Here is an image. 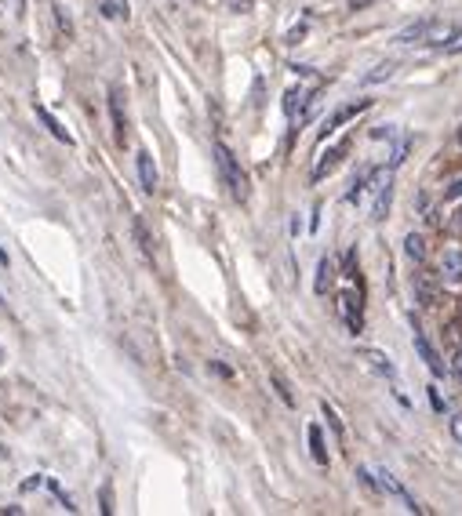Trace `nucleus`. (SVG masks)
<instances>
[{
  "instance_id": "4",
  "label": "nucleus",
  "mask_w": 462,
  "mask_h": 516,
  "mask_svg": "<svg viewBox=\"0 0 462 516\" xmlns=\"http://www.w3.org/2000/svg\"><path fill=\"white\" fill-rule=\"evenodd\" d=\"M379 487H382V491H390L393 498H401V502H404V509H408V513H422V506H419L415 498L408 494V487H404V483L397 480V476H393L390 469H379Z\"/></svg>"
},
{
  "instance_id": "32",
  "label": "nucleus",
  "mask_w": 462,
  "mask_h": 516,
  "mask_svg": "<svg viewBox=\"0 0 462 516\" xmlns=\"http://www.w3.org/2000/svg\"><path fill=\"white\" fill-rule=\"evenodd\" d=\"M212 367H215V371H218V375H222V378H233V371H230V367H226V364H218V360H212Z\"/></svg>"
},
{
  "instance_id": "31",
  "label": "nucleus",
  "mask_w": 462,
  "mask_h": 516,
  "mask_svg": "<svg viewBox=\"0 0 462 516\" xmlns=\"http://www.w3.org/2000/svg\"><path fill=\"white\" fill-rule=\"evenodd\" d=\"M459 197H462V179L452 182V189H448V200H459Z\"/></svg>"
},
{
  "instance_id": "25",
  "label": "nucleus",
  "mask_w": 462,
  "mask_h": 516,
  "mask_svg": "<svg viewBox=\"0 0 462 516\" xmlns=\"http://www.w3.org/2000/svg\"><path fill=\"white\" fill-rule=\"evenodd\" d=\"M47 487H51V491H55V498H58V502H62V509H70V513L77 509V506L70 502V494H66V491H62V487H58V480H47Z\"/></svg>"
},
{
  "instance_id": "21",
  "label": "nucleus",
  "mask_w": 462,
  "mask_h": 516,
  "mask_svg": "<svg viewBox=\"0 0 462 516\" xmlns=\"http://www.w3.org/2000/svg\"><path fill=\"white\" fill-rule=\"evenodd\" d=\"M109 109H113V124H117V135L124 138V127H127V120H124V109H120V95H117V91H109Z\"/></svg>"
},
{
  "instance_id": "6",
  "label": "nucleus",
  "mask_w": 462,
  "mask_h": 516,
  "mask_svg": "<svg viewBox=\"0 0 462 516\" xmlns=\"http://www.w3.org/2000/svg\"><path fill=\"white\" fill-rule=\"evenodd\" d=\"M411 342H415V353L422 357V364H426L429 371H433V375H444V360L437 357V349L426 342V334L419 331V324H415V334H411Z\"/></svg>"
},
{
  "instance_id": "12",
  "label": "nucleus",
  "mask_w": 462,
  "mask_h": 516,
  "mask_svg": "<svg viewBox=\"0 0 462 516\" xmlns=\"http://www.w3.org/2000/svg\"><path fill=\"white\" fill-rule=\"evenodd\" d=\"M331 280H335V258L324 255V258H321V266H317V284H313V291H317V295H328Z\"/></svg>"
},
{
  "instance_id": "34",
  "label": "nucleus",
  "mask_w": 462,
  "mask_h": 516,
  "mask_svg": "<svg viewBox=\"0 0 462 516\" xmlns=\"http://www.w3.org/2000/svg\"><path fill=\"white\" fill-rule=\"evenodd\" d=\"M448 51H455V55H462V44H448Z\"/></svg>"
},
{
  "instance_id": "14",
  "label": "nucleus",
  "mask_w": 462,
  "mask_h": 516,
  "mask_svg": "<svg viewBox=\"0 0 462 516\" xmlns=\"http://www.w3.org/2000/svg\"><path fill=\"white\" fill-rule=\"evenodd\" d=\"M306 437H310V455H313V462L317 465H328V451H324V433H321V426H310L306 429Z\"/></svg>"
},
{
  "instance_id": "18",
  "label": "nucleus",
  "mask_w": 462,
  "mask_h": 516,
  "mask_svg": "<svg viewBox=\"0 0 462 516\" xmlns=\"http://www.w3.org/2000/svg\"><path fill=\"white\" fill-rule=\"evenodd\" d=\"M393 73H397V62H390V58H386V62H379V66H375L372 73H364V84H368V88H372V84H386V80H390Z\"/></svg>"
},
{
  "instance_id": "22",
  "label": "nucleus",
  "mask_w": 462,
  "mask_h": 516,
  "mask_svg": "<svg viewBox=\"0 0 462 516\" xmlns=\"http://www.w3.org/2000/svg\"><path fill=\"white\" fill-rule=\"evenodd\" d=\"M321 411H324V418H328V426H331V433H335V437L342 440V437H346V429H342V418L335 414V408H331L328 400H324V404H321Z\"/></svg>"
},
{
  "instance_id": "17",
  "label": "nucleus",
  "mask_w": 462,
  "mask_h": 516,
  "mask_svg": "<svg viewBox=\"0 0 462 516\" xmlns=\"http://www.w3.org/2000/svg\"><path fill=\"white\" fill-rule=\"evenodd\" d=\"M404 255L411 258V262H426V240H422V233H408L404 236Z\"/></svg>"
},
{
  "instance_id": "8",
  "label": "nucleus",
  "mask_w": 462,
  "mask_h": 516,
  "mask_svg": "<svg viewBox=\"0 0 462 516\" xmlns=\"http://www.w3.org/2000/svg\"><path fill=\"white\" fill-rule=\"evenodd\" d=\"M360 360L364 364H368L372 371H375V375H382V378H397V367L390 364V357H386V353H382V349H360Z\"/></svg>"
},
{
  "instance_id": "33",
  "label": "nucleus",
  "mask_w": 462,
  "mask_h": 516,
  "mask_svg": "<svg viewBox=\"0 0 462 516\" xmlns=\"http://www.w3.org/2000/svg\"><path fill=\"white\" fill-rule=\"evenodd\" d=\"M40 480H44V476H33V480H26V483H22V491H33V487H40Z\"/></svg>"
},
{
  "instance_id": "2",
  "label": "nucleus",
  "mask_w": 462,
  "mask_h": 516,
  "mask_svg": "<svg viewBox=\"0 0 462 516\" xmlns=\"http://www.w3.org/2000/svg\"><path fill=\"white\" fill-rule=\"evenodd\" d=\"M339 316L349 334H360L364 331V302L360 291H339Z\"/></svg>"
},
{
  "instance_id": "26",
  "label": "nucleus",
  "mask_w": 462,
  "mask_h": 516,
  "mask_svg": "<svg viewBox=\"0 0 462 516\" xmlns=\"http://www.w3.org/2000/svg\"><path fill=\"white\" fill-rule=\"evenodd\" d=\"M357 476H360V483H364V487H368V491H379V480L368 473V469H364V465H360V469H357Z\"/></svg>"
},
{
  "instance_id": "16",
  "label": "nucleus",
  "mask_w": 462,
  "mask_h": 516,
  "mask_svg": "<svg viewBox=\"0 0 462 516\" xmlns=\"http://www.w3.org/2000/svg\"><path fill=\"white\" fill-rule=\"evenodd\" d=\"M459 33H462V26H437V22H433L422 44H448V40H455Z\"/></svg>"
},
{
  "instance_id": "24",
  "label": "nucleus",
  "mask_w": 462,
  "mask_h": 516,
  "mask_svg": "<svg viewBox=\"0 0 462 516\" xmlns=\"http://www.w3.org/2000/svg\"><path fill=\"white\" fill-rule=\"evenodd\" d=\"M273 389H277V396H280L288 408L295 404V396H292V389H288V385H284V378H280V375H273Z\"/></svg>"
},
{
  "instance_id": "1",
  "label": "nucleus",
  "mask_w": 462,
  "mask_h": 516,
  "mask_svg": "<svg viewBox=\"0 0 462 516\" xmlns=\"http://www.w3.org/2000/svg\"><path fill=\"white\" fill-rule=\"evenodd\" d=\"M215 160H218V171H222V182L230 186V197L237 200V204H244L248 197H251V186H248V175H244V168L237 164V156L222 146H215Z\"/></svg>"
},
{
  "instance_id": "19",
  "label": "nucleus",
  "mask_w": 462,
  "mask_h": 516,
  "mask_svg": "<svg viewBox=\"0 0 462 516\" xmlns=\"http://www.w3.org/2000/svg\"><path fill=\"white\" fill-rule=\"evenodd\" d=\"M132 229H135V240H138L142 255H146V258H153V236H150V229H146V222H142V218H135V222H132Z\"/></svg>"
},
{
  "instance_id": "29",
  "label": "nucleus",
  "mask_w": 462,
  "mask_h": 516,
  "mask_svg": "<svg viewBox=\"0 0 462 516\" xmlns=\"http://www.w3.org/2000/svg\"><path fill=\"white\" fill-rule=\"evenodd\" d=\"M452 437H455V444L462 447V418H452Z\"/></svg>"
},
{
  "instance_id": "13",
  "label": "nucleus",
  "mask_w": 462,
  "mask_h": 516,
  "mask_svg": "<svg viewBox=\"0 0 462 516\" xmlns=\"http://www.w3.org/2000/svg\"><path fill=\"white\" fill-rule=\"evenodd\" d=\"M429 19H419V22H411V26H404L401 33H397V44H422L426 40V33H429Z\"/></svg>"
},
{
  "instance_id": "23",
  "label": "nucleus",
  "mask_w": 462,
  "mask_h": 516,
  "mask_svg": "<svg viewBox=\"0 0 462 516\" xmlns=\"http://www.w3.org/2000/svg\"><path fill=\"white\" fill-rule=\"evenodd\" d=\"M408 150H411V138H401L393 146V156H390V168H397V164H404V156H408Z\"/></svg>"
},
{
  "instance_id": "15",
  "label": "nucleus",
  "mask_w": 462,
  "mask_h": 516,
  "mask_svg": "<svg viewBox=\"0 0 462 516\" xmlns=\"http://www.w3.org/2000/svg\"><path fill=\"white\" fill-rule=\"evenodd\" d=\"M37 120H40V124H44V127H47V131H51L58 142H66V146H73V135H70L66 127H62V124H58V120H55V117H51V113H47L44 106H37Z\"/></svg>"
},
{
  "instance_id": "28",
  "label": "nucleus",
  "mask_w": 462,
  "mask_h": 516,
  "mask_svg": "<svg viewBox=\"0 0 462 516\" xmlns=\"http://www.w3.org/2000/svg\"><path fill=\"white\" fill-rule=\"evenodd\" d=\"M426 393H429V404H433V411H444V400H440V393L433 389V385H429Z\"/></svg>"
},
{
  "instance_id": "7",
  "label": "nucleus",
  "mask_w": 462,
  "mask_h": 516,
  "mask_svg": "<svg viewBox=\"0 0 462 516\" xmlns=\"http://www.w3.org/2000/svg\"><path fill=\"white\" fill-rule=\"evenodd\" d=\"M440 280L462 284V251L459 248H448V251L440 255Z\"/></svg>"
},
{
  "instance_id": "20",
  "label": "nucleus",
  "mask_w": 462,
  "mask_h": 516,
  "mask_svg": "<svg viewBox=\"0 0 462 516\" xmlns=\"http://www.w3.org/2000/svg\"><path fill=\"white\" fill-rule=\"evenodd\" d=\"M415 291H419V305H433L437 302V287L426 284V277H415Z\"/></svg>"
},
{
  "instance_id": "36",
  "label": "nucleus",
  "mask_w": 462,
  "mask_h": 516,
  "mask_svg": "<svg viewBox=\"0 0 462 516\" xmlns=\"http://www.w3.org/2000/svg\"><path fill=\"white\" fill-rule=\"evenodd\" d=\"M459 146H462V127H459Z\"/></svg>"
},
{
  "instance_id": "30",
  "label": "nucleus",
  "mask_w": 462,
  "mask_h": 516,
  "mask_svg": "<svg viewBox=\"0 0 462 516\" xmlns=\"http://www.w3.org/2000/svg\"><path fill=\"white\" fill-rule=\"evenodd\" d=\"M102 513H113V494H109V487H102Z\"/></svg>"
},
{
  "instance_id": "10",
  "label": "nucleus",
  "mask_w": 462,
  "mask_h": 516,
  "mask_svg": "<svg viewBox=\"0 0 462 516\" xmlns=\"http://www.w3.org/2000/svg\"><path fill=\"white\" fill-rule=\"evenodd\" d=\"M310 99H313V91H306V88H288V91H284V113H288L292 120H298V113L306 109Z\"/></svg>"
},
{
  "instance_id": "3",
  "label": "nucleus",
  "mask_w": 462,
  "mask_h": 516,
  "mask_svg": "<svg viewBox=\"0 0 462 516\" xmlns=\"http://www.w3.org/2000/svg\"><path fill=\"white\" fill-rule=\"evenodd\" d=\"M372 106V99H357V102H349V106H339L335 113H331V117L321 124V138H328V135H335L339 131V127L342 124H349V120H353V117H360V113L364 109H368Z\"/></svg>"
},
{
  "instance_id": "27",
  "label": "nucleus",
  "mask_w": 462,
  "mask_h": 516,
  "mask_svg": "<svg viewBox=\"0 0 462 516\" xmlns=\"http://www.w3.org/2000/svg\"><path fill=\"white\" fill-rule=\"evenodd\" d=\"M452 375L462 382V349H455V357H452Z\"/></svg>"
},
{
  "instance_id": "11",
  "label": "nucleus",
  "mask_w": 462,
  "mask_h": 516,
  "mask_svg": "<svg viewBox=\"0 0 462 516\" xmlns=\"http://www.w3.org/2000/svg\"><path fill=\"white\" fill-rule=\"evenodd\" d=\"M390 204H393V179L372 197V222H382V218H386V215H390Z\"/></svg>"
},
{
  "instance_id": "9",
  "label": "nucleus",
  "mask_w": 462,
  "mask_h": 516,
  "mask_svg": "<svg viewBox=\"0 0 462 516\" xmlns=\"http://www.w3.org/2000/svg\"><path fill=\"white\" fill-rule=\"evenodd\" d=\"M138 182H142V189L146 193H153L157 186H161V175H157V164H153V156L142 150L138 153Z\"/></svg>"
},
{
  "instance_id": "35",
  "label": "nucleus",
  "mask_w": 462,
  "mask_h": 516,
  "mask_svg": "<svg viewBox=\"0 0 462 516\" xmlns=\"http://www.w3.org/2000/svg\"><path fill=\"white\" fill-rule=\"evenodd\" d=\"M0 266H8V255H4V248H0Z\"/></svg>"
},
{
  "instance_id": "5",
  "label": "nucleus",
  "mask_w": 462,
  "mask_h": 516,
  "mask_svg": "<svg viewBox=\"0 0 462 516\" xmlns=\"http://www.w3.org/2000/svg\"><path fill=\"white\" fill-rule=\"evenodd\" d=\"M346 150H349V142L342 138L339 146H331V150H328V153H324L321 160H317V168H313V182H321V179H328V175H331V171H335V168L342 164V156H346Z\"/></svg>"
}]
</instances>
